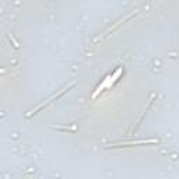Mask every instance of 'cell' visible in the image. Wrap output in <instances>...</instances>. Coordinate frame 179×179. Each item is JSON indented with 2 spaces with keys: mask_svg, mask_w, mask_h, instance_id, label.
<instances>
[{
  "mask_svg": "<svg viewBox=\"0 0 179 179\" xmlns=\"http://www.w3.org/2000/svg\"><path fill=\"white\" fill-rule=\"evenodd\" d=\"M112 84H113V81H112V76H106L105 78H104V81H102V84H99L98 85V88L95 90V93L93 94V98H97V97L99 95V93H102L105 88H111Z\"/></svg>",
  "mask_w": 179,
  "mask_h": 179,
  "instance_id": "obj_1",
  "label": "cell"
},
{
  "mask_svg": "<svg viewBox=\"0 0 179 179\" xmlns=\"http://www.w3.org/2000/svg\"><path fill=\"white\" fill-rule=\"evenodd\" d=\"M122 73H123V67H119L115 73H113V76H112V81H113V83H116V81L119 80V77L122 76Z\"/></svg>",
  "mask_w": 179,
  "mask_h": 179,
  "instance_id": "obj_2",
  "label": "cell"
}]
</instances>
